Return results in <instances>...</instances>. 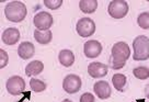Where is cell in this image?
Here are the masks:
<instances>
[{
  "instance_id": "obj_1",
  "label": "cell",
  "mask_w": 149,
  "mask_h": 102,
  "mask_svg": "<svg viewBox=\"0 0 149 102\" xmlns=\"http://www.w3.org/2000/svg\"><path fill=\"white\" fill-rule=\"evenodd\" d=\"M130 50L125 42L115 43L111 51L110 64L113 69H121L126 64V60L130 58Z\"/></svg>"
},
{
  "instance_id": "obj_2",
  "label": "cell",
  "mask_w": 149,
  "mask_h": 102,
  "mask_svg": "<svg viewBox=\"0 0 149 102\" xmlns=\"http://www.w3.org/2000/svg\"><path fill=\"white\" fill-rule=\"evenodd\" d=\"M28 13L26 6L21 1H11L7 3L5 7V14L6 18L11 22H21L23 21Z\"/></svg>"
},
{
  "instance_id": "obj_3",
  "label": "cell",
  "mask_w": 149,
  "mask_h": 102,
  "mask_svg": "<svg viewBox=\"0 0 149 102\" xmlns=\"http://www.w3.org/2000/svg\"><path fill=\"white\" fill-rule=\"evenodd\" d=\"M134 60H146L149 58V37L139 35L133 41Z\"/></svg>"
},
{
  "instance_id": "obj_4",
  "label": "cell",
  "mask_w": 149,
  "mask_h": 102,
  "mask_svg": "<svg viewBox=\"0 0 149 102\" xmlns=\"http://www.w3.org/2000/svg\"><path fill=\"white\" fill-rule=\"evenodd\" d=\"M128 3L125 0H113L109 3L107 12L114 19H122L128 13Z\"/></svg>"
},
{
  "instance_id": "obj_5",
  "label": "cell",
  "mask_w": 149,
  "mask_h": 102,
  "mask_svg": "<svg viewBox=\"0 0 149 102\" xmlns=\"http://www.w3.org/2000/svg\"><path fill=\"white\" fill-rule=\"evenodd\" d=\"M76 31L81 37H89L93 35L95 32V23L92 19L90 18H81L77 22Z\"/></svg>"
},
{
  "instance_id": "obj_6",
  "label": "cell",
  "mask_w": 149,
  "mask_h": 102,
  "mask_svg": "<svg viewBox=\"0 0 149 102\" xmlns=\"http://www.w3.org/2000/svg\"><path fill=\"white\" fill-rule=\"evenodd\" d=\"M6 88L11 96H19L25 90V81L20 76H12L7 80Z\"/></svg>"
},
{
  "instance_id": "obj_7",
  "label": "cell",
  "mask_w": 149,
  "mask_h": 102,
  "mask_svg": "<svg viewBox=\"0 0 149 102\" xmlns=\"http://www.w3.org/2000/svg\"><path fill=\"white\" fill-rule=\"evenodd\" d=\"M33 23L35 25V28L40 31H48L54 23V19L48 12L42 11L35 14V17L33 19Z\"/></svg>"
},
{
  "instance_id": "obj_8",
  "label": "cell",
  "mask_w": 149,
  "mask_h": 102,
  "mask_svg": "<svg viewBox=\"0 0 149 102\" xmlns=\"http://www.w3.org/2000/svg\"><path fill=\"white\" fill-rule=\"evenodd\" d=\"M63 89L67 93L74 94L81 89V78L77 75H67L63 81Z\"/></svg>"
},
{
  "instance_id": "obj_9",
  "label": "cell",
  "mask_w": 149,
  "mask_h": 102,
  "mask_svg": "<svg viewBox=\"0 0 149 102\" xmlns=\"http://www.w3.org/2000/svg\"><path fill=\"white\" fill-rule=\"evenodd\" d=\"M102 52V44L97 40L87 41L84 45V53L88 58H97Z\"/></svg>"
},
{
  "instance_id": "obj_10",
  "label": "cell",
  "mask_w": 149,
  "mask_h": 102,
  "mask_svg": "<svg viewBox=\"0 0 149 102\" xmlns=\"http://www.w3.org/2000/svg\"><path fill=\"white\" fill-rule=\"evenodd\" d=\"M109 68L105 64L99 63V61H93L88 66V74L92 78H101L107 76Z\"/></svg>"
},
{
  "instance_id": "obj_11",
  "label": "cell",
  "mask_w": 149,
  "mask_h": 102,
  "mask_svg": "<svg viewBox=\"0 0 149 102\" xmlns=\"http://www.w3.org/2000/svg\"><path fill=\"white\" fill-rule=\"evenodd\" d=\"M1 40L6 45H14L20 40V31L17 28H8L2 32Z\"/></svg>"
},
{
  "instance_id": "obj_12",
  "label": "cell",
  "mask_w": 149,
  "mask_h": 102,
  "mask_svg": "<svg viewBox=\"0 0 149 102\" xmlns=\"http://www.w3.org/2000/svg\"><path fill=\"white\" fill-rule=\"evenodd\" d=\"M93 91L98 96V98L102 99V100L110 98L112 93L110 85L107 84V81H104V80L97 81V82L94 84V86H93Z\"/></svg>"
},
{
  "instance_id": "obj_13",
  "label": "cell",
  "mask_w": 149,
  "mask_h": 102,
  "mask_svg": "<svg viewBox=\"0 0 149 102\" xmlns=\"http://www.w3.org/2000/svg\"><path fill=\"white\" fill-rule=\"evenodd\" d=\"M35 53V47L31 42H22L18 47V55L22 59L32 58Z\"/></svg>"
},
{
  "instance_id": "obj_14",
  "label": "cell",
  "mask_w": 149,
  "mask_h": 102,
  "mask_svg": "<svg viewBox=\"0 0 149 102\" xmlns=\"http://www.w3.org/2000/svg\"><path fill=\"white\" fill-rule=\"evenodd\" d=\"M43 69H44V64L41 60H33L31 63H29L25 67V75L29 77L37 76L42 73Z\"/></svg>"
},
{
  "instance_id": "obj_15",
  "label": "cell",
  "mask_w": 149,
  "mask_h": 102,
  "mask_svg": "<svg viewBox=\"0 0 149 102\" xmlns=\"http://www.w3.org/2000/svg\"><path fill=\"white\" fill-rule=\"evenodd\" d=\"M58 60L64 67H70L74 63V53L69 50H61L58 54Z\"/></svg>"
},
{
  "instance_id": "obj_16",
  "label": "cell",
  "mask_w": 149,
  "mask_h": 102,
  "mask_svg": "<svg viewBox=\"0 0 149 102\" xmlns=\"http://www.w3.org/2000/svg\"><path fill=\"white\" fill-rule=\"evenodd\" d=\"M34 38L37 43L40 44H48L51 43L52 38H53V33L52 31H40V30H35L34 31Z\"/></svg>"
},
{
  "instance_id": "obj_17",
  "label": "cell",
  "mask_w": 149,
  "mask_h": 102,
  "mask_svg": "<svg viewBox=\"0 0 149 102\" xmlns=\"http://www.w3.org/2000/svg\"><path fill=\"white\" fill-rule=\"evenodd\" d=\"M79 8L86 14L93 13L98 9V1L97 0H81L79 2Z\"/></svg>"
},
{
  "instance_id": "obj_18",
  "label": "cell",
  "mask_w": 149,
  "mask_h": 102,
  "mask_svg": "<svg viewBox=\"0 0 149 102\" xmlns=\"http://www.w3.org/2000/svg\"><path fill=\"white\" fill-rule=\"evenodd\" d=\"M126 82H127V78L125 75L115 74L112 77V84L117 91H123L126 87Z\"/></svg>"
},
{
  "instance_id": "obj_19",
  "label": "cell",
  "mask_w": 149,
  "mask_h": 102,
  "mask_svg": "<svg viewBox=\"0 0 149 102\" xmlns=\"http://www.w3.org/2000/svg\"><path fill=\"white\" fill-rule=\"evenodd\" d=\"M30 87H31L32 91H34V92H43L46 89L47 86L42 80L36 78H32L30 80Z\"/></svg>"
},
{
  "instance_id": "obj_20",
  "label": "cell",
  "mask_w": 149,
  "mask_h": 102,
  "mask_svg": "<svg viewBox=\"0 0 149 102\" xmlns=\"http://www.w3.org/2000/svg\"><path fill=\"white\" fill-rule=\"evenodd\" d=\"M133 74L137 79L140 80H145V79L149 78V68H147L146 66H138L134 68L133 70Z\"/></svg>"
},
{
  "instance_id": "obj_21",
  "label": "cell",
  "mask_w": 149,
  "mask_h": 102,
  "mask_svg": "<svg viewBox=\"0 0 149 102\" xmlns=\"http://www.w3.org/2000/svg\"><path fill=\"white\" fill-rule=\"evenodd\" d=\"M137 23L141 29L149 30V12H143L137 18Z\"/></svg>"
},
{
  "instance_id": "obj_22",
  "label": "cell",
  "mask_w": 149,
  "mask_h": 102,
  "mask_svg": "<svg viewBox=\"0 0 149 102\" xmlns=\"http://www.w3.org/2000/svg\"><path fill=\"white\" fill-rule=\"evenodd\" d=\"M44 5L46 6L48 9L56 10L63 6V0H44Z\"/></svg>"
},
{
  "instance_id": "obj_23",
  "label": "cell",
  "mask_w": 149,
  "mask_h": 102,
  "mask_svg": "<svg viewBox=\"0 0 149 102\" xmlns=\"http://www.w3.org/2000/svg\"><path fill=\"white\" fill-rule=\"evenodd\" d=\"M1 53V63H0V68H5L7 64H8V60H9V56L7 54V52L5 50H0Z\"/></svg>"
},
{
  "instance_id": "obj_24",
  "label": "cell",
  "mask_w": 149,
  "mask_h": 102,
  "mask_svg": "<svg viewBox=\"0 0 149 102\" xmlns=\"http://www.w3.org/2000/svg\"><path fill=\"white\" fill-rule=\"evenodd\" d=\"M94 101H95V99H94V96H93L92 93L86 92L80 97V102H94Z\"/></svg>"
},
{
  "instance_id": "obj_25",
  "label": "cell",
  "mask_w": 149,
  "mask_h": 102,
  "mask_svg": "<svg viewBox=\"0 0 149 102\" xmlns=\"http://www.w3.org/2000/svg\"><path fill=\"white\" fill-rule=\"evenodd\" d=\"M146 97L149 99V85L147 86V87H146Z\"/></svg>"
},
{
  "instance_id": "obj_26",
  "label": "cell",
  "mask_w": 149,
  "mask_h": 102,
  "mask_svg": "<svg viewBox=\"0 0 149 102\" xmlns=\"http://www.w3.org/2000/svg\"><path fill=\"white\" fill-rule=\"evenodd\" d=\"M135 102H145L144 99H138V100H136Z\"/></svg>"
},
{
  "instance_id": "obj_27",
  "label": "cell",
  "mask_w": 149,
  "mask_h": 102,
  "mask_svg": "<svg viewBox=\"0 0 149 102\" xmlns=\"http://www.w3.org/2000/svg\"><path fill=\"white\" fill-rule=\"evenodd\" d=\"M61 102H72L71 100H69V99H65V100H63Z\"/></svg>"
},
{
  "instance_id": "obj_28",
  "label": "cell",
  "mask_w": 149,
  "mask_h": 102,
  "mask_svg": "<svg viewBox=\"0 0 149 102\" xmlns=\"http://www.w3.org/2000/svg\"><path fill=\"white\" fill-rule=\"evenodd\" d=\"M15 102H25V101H23V100H21V101H15Z\"/></svg>"
}]
</instances>
